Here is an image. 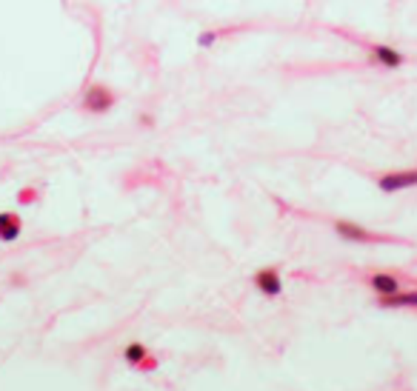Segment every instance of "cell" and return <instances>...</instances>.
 I'll list each match as a JSON object with an SVG mask.
<instances>
[{
	"label": "cell",
	"instance_id": "cell-1",
	"mask_svg": "<svg viewBox=\"0 0 417 391\" xmlns=\"http://www.w3.org/2000/svg\"><path fill=\"white\" fill-rule=\"evenodd\" d=\"M383 191H400V189H411L417 186V169H409V171H389L377 180Z\"/></svg>",
	"mask_w": 417,
	"mask_h": 391
},
{
	"label": "cell",
	"instance_id": "cell-2",
	"mask_svg": "<svg viewBox=\"0 0 417 391\" xmlns=\"http://www.w3.org/2000/svg\"><path fill=\"white\" fill-rule=\"evenodd\" d=\"M255 286L263 291L266 297H277L280 291H283V283H280V275H277V268H260L257 275H255Z\"/></svg>",
	"mask_w": 417,
	"mask_h": 391
},
{
	"label": "cell",
	"instance_id": "cell-3",
	"mask_svg": "<svg viewBox=\"0 0 417 391\" xmlns=\"http://www.w3.org/2000/svg\"><path fill=\"white\" fill-rule=\"evenodd\" d=\"M334 231H337L343 240H352V243H372V240H377L372 231H366L363 226H357V223H349V220H337V223H334Z\"/></svg>",
	"mask_w": 417,
	"mask_h": 391
},
{
	"label": "cell",
	"instance_id": "cell-4",
	"mask_svg": "<svg viewBox=\"0 0 417 391\" xmlns=\"http://www.w3.org/2000/svg\"><path fill=\"white\" fill-rule=\"evenodd\" d=\"M21 231H23V220L17 218L14 211H3V214H0V240L12 243V240L21 237Z\"/></svg>",
	"mask_w": 417,
	"mask_h": 391
},
{
	"label": "cell",
	"instance_id": "cell-5",
	"mask_svg": "<svg viewBox=\"0 0 417 391\" xmlns=\"http://www.w3.org/2000/svg\"><path fill=\"white\" fill-rule=\"evenodd\" d=\"M111 92L109 89H103V86H94L92 92H89V97H86V109L89 112H106L109 106H111Z\"/></svg>",
	"mask_w": 417,
	"mask_h": 391
},
{
	"label": "cell",
	"instance_id": "cell-6",
	"mask_svg": "<svg viewBox=\"0 0 417 391\" xmlns=\"http://www.w3.org/2000/svg\"><path fill=\"white\" fill-rule=\"evenodd\" d=\"M372 288L377 291L381 297H389V295H394V291H400V283H397V277H392V275H372Z\"/></svg>",
	"mask_w": 417,
	"mask_h": 391
},
{
	"label": "cell",
	"instance_id": "cell-7",
	"mask_svg": "<svg viewBox=\"0 0 417 391\" xmlns=\"http://www.w3.org/2000/svg\"><path fill=\"white\" fill-rule=\"evenodd\" d=\"M381 306H383V308L417 306V291H406V295H400V291H394V295H389V297H381Z\"/></svg>",
	"mask_w": 417,
	"mask_h": 391
},
{
	"label": "cell",
	"instance_id": "cell-8",
	"mask_svg": "<svg viewBox=\"0 0 417 391\" xmlns=\"http://www.w3.org/2000/svg\"><path fill=\"white\" fill-rule=\"evenodd\" d=\"M374 57H377V63H383L389 69H397L403 63V57L397 54L394 49H389V46H374Z\"/></svg>",
	"mask_w": 417,
	"mask_h": 391
},
{
	"label": "cell",
	"instance_id": "cell-9",
	"mask_svg": "<svg viewBox=\"0 0 417 391\" xmlns=\"http://www.w3.org/2000/svg\"><path fill=\"white\" fill-rule=\"evenodd\" d=\"M123 357H126V363H129V366H140V363L149 357V351H146V346H143V343H129V346H126V351H123Z\"/></svg>",
	"mask_w": 417,
	"mask_h": 391
},
{
	"label": "cell",
	"instance_id": "cell-10",
	"mask_svg": "<svg viewBox=\"0 0 417 391\" xmlns=\"http://www.w3.org/2000/svg\"><path fill=\"white\" fill-rule=\"evenodd\" d=\"M212 41H215V34H203V37H200V43H203V46H208Z\"/></svg>",
	"mask_w": 417,
	"mask_h": 391
}]
</instances>
